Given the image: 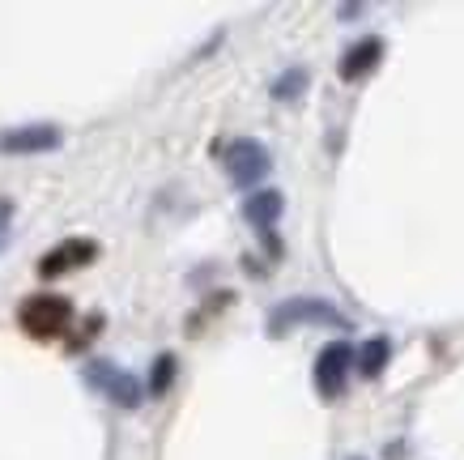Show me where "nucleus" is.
<instances>
[{"label": "nucleus", "mask_w": 464, "mask_h": 460, "mask_svg": "<svg viewBox=\"0 0 464 460\" xmlns=\"http://www.w3.org/2000/svg\"><path fill=\"white\" fill-rule=\"evenodd\" d=\"M72 320V303L64 294H30L26 303L17 307V324L26 328L34 341H52L69 328Z\"/></svg>", "instance_id": "nucleus-1"}, {"label": "nucleus", "mask_w": 464, "mask_h": 460, "mask_svg": "<svg viewBox=\"0 0 464 460\" xmlns=\"http://www.w3.org/2000/svg\"><path fill=\"white\" fill-rule=\"evenodd\" d=\"M298 324H333V328H345V316H341L333 303L311 299V294L290 299V303H282V307H273V311H268V333L273 337L290 333V328H298Z\"/></svg>", "instance_id": "nucleus-2"}, {"label": "nucleus", "mask_w": 464, "mask_h": 460, "mask_svg": "<svg viewBox=\"0 0 464 460\" xmlns=\"http://www.w3.org/2000/svg\"><path fill=\"white\" fill-rule=\"evenodd\" d=\"M85 384H90V388H99L107 401L124 405V409H137V405H141V396H145L141 379L128 376V371H120L115 363H90V367H85Z\"/></svg>", "instance_id": "nucleus-3"}, {"label": "nucleus", "mask_w": 464, "mask_h": 460, "mask_svg": "<svg viewBox=\"0 0 464 460\" xmlns=\"http://www.w3.org/2000/svg\"><path fill=\"white\" fill-rule=\"evenodd\" d=\"M226 171H230V180L239 183V188H256V183L273 171V158H268V150L260 141L243 137L226 150Z\"/></svg>", "instance_id": "nucleus-4"}, {"label": "nucleus", "mask_w": 464, "mask_h": 460, "mask_svg": "<svg viewBox=\"0 0 464 460\" xmlns=\"http://www.w3.org/2000/svg\"><path fill=\"white\" fill-rule=\"evenodd\" d=\"M350 367H353V349L345 346V341H333V346H324V354L315 358V388H320L324 401H337L341 392H345Z\"/></svg>", "instance_id": "nucleus-5"}, {"label": "nucleus", "mask_w": 464, "mask_h": 460, "mask_svg": "<svg viewBox=\"0 0 464 460\" xmlns=\"http://www.w3.org/2000/svg\"><path fill=\"white\" fill-rule=\"evenodd\" d=\"M99 256V243L94 239H64L60 248H52L47 256L39 260V278H60L69 269H82Z\"/></svg>", "instance_id": "nucleus-6"}, {"label": "nucleus", "mask_w": 464, "mask_h": 460, "mask_svg": "<svg viewBox=\"0 0 464 460\" xmlns=\"http://www.w3.org/2000/svg\"><path fill=\"white\" fill-rule=\"evenodd\" d=\"M60 145V128L52 124H26L14 132H0V150L5 153H39V150H56Z\"/></svg>", "instance_id": "nucleus-7"}, {"label": "nucleus", "mask_w": 464, "mask_h": 460, "mask_svg": "<svg viewBox=\"0 0 464 460\" xmlns=\"http://www.w3.org/2000/svg\"><path fill=\"white\" fill-rule=\"evenodd\" d=\"M383 56V39H362V43H353L350 52L341 56V82H358V77H366V73L380 64Z\"/></svg>", "instance_id": "nucleus-8"}, {"label": "nucleus", "mask_w": 464, "mask_h": 460, "mask_svg": "<svg viewBox=\"0 0 464 460\" xmlns=\"http://www.w3.org/2000/svg\"><path fill=\"white\" fill-rule=\"evenodd\" d=\"M285 210V196L282 192H273V188H265V192H252L247 201H243V218L252 226H260V230H268V226L282 218Z\"/></svg>", "instance_id": "nucleus-9"}, {"label": "nucleus", "mask_w": 464, "mask_h": 460, "mask_svg": "<svg viewBox=\"0 0 464 460\" xmlns=\"http://www.w3.org/2000/svg\"><path fill=\"white\" fill-rule=\"evenodd\" d=\"M353 358H358V371H362L366 379H375V376H383V367L392 363V341H388V337H371Z\"/></svg>", "instance_id": "nucleus-10"}, {"label": "nucleus", "mask_w": 464, "mask_h": 460, "mask_svg": "<svg viewBox=\"0 0 464 460\" xmlns=\"http://www.w3.org/2000/svg\"><path fill=\"white\" fill-rule=\"evenodd\" d=\"M303 85H307V69H290V73H282L277 82H273V98H298L303 94Z\"/></svg>", "instance_id": "nucleus-11"}, {"label": "nucleus", "mask_w": 464, "mask_h": 460, "mask_svg": "<svg viewBox=\"0 0 464 460\" xmlns=\"http://www.w3.org/2000/svg\"><path fill=\"white\" fill-rule=\"evenodd\" d=\"M170 379H175V354H162V358L154 363V376H150V392L162 396V392L170 388Z\"/></svg>", "instance_id": "nucleus-12"}, {"label": "nucleus", "mask_w": 464, "mask_h": 460, "mask_svg": "<svg viewBox=\"0 0 464 460\" xmlns=\"http://www.w3.org/2000/svg\"><path fill=\"white\" fill-rule=\"evenodd\" d=\"M9 243V205H0V248Z\"/></svg>", "instance_id": "nucleus-13"}]
</instances>
